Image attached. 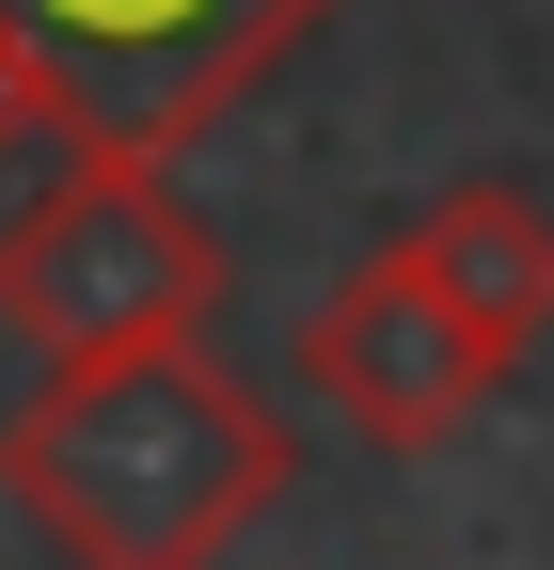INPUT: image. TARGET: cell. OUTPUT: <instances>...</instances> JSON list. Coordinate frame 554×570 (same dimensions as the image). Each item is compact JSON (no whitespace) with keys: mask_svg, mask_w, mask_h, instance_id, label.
<instances>
[{"mask_svg":"<svg viewBox=\"0 0 554 570\" xmlns=\"http://www.w3.org/2000/svg\"><path fill=\"white\" fill-rule=\"evenodd\" d=\"M492 381H507V348L412 269V238H380L365 269H333V302L301 317V396H333V428L365 460H444L492 412Z\"/></svg>","mask_w":554,"mask_h":570,"instance_id":"4","label":"cell"},{"mask_svg":"<svg viewBox=\"0 0 554 570\" xmlns=\"http://www.w3.org/2000/svg\"><path fill=\"white\" fill-rule=\"evenodd\" d=\"M301 491V428L206 333L80 348L0 412V508L63 570H222Z\"/></svg>","mask_w":554,"mask_h":570,"instance_id":"1","label":"cell"},{"mask_svg":"<svg viewBox=\"0 0 554 570\" xmlns=\"http://www.w3.org/2000/svg\"><path fill=\"white\" fill-rule=\"evenodd\" d=\"M412 269H428L444 302L507 348V365L554 333V206H538V190H507V175H459L428 223H412Z\"/></svg>","mask_w":554,"mask_h":570,"instance_id":"5","label":"cell"},{"mask_svg":"<svg viewBox=\"0 0 554 570\" xmlns=\"http://www.w3.org/2000/svg\"><path fill=\"white\" fill-rule=\"evenodd\" d=\"M32 159H63V96L32 80V48L0 32V175H32Z\"/></svg>","mask_w":554,"mask_h":570,"instance_id":"6","label":"cell"},{"mask_svg":"<svg viewBox=\"0 0 554 570\" xmlns=\"http://www.w3.org/2000/svg\"><path fill=\"white\" fill-rule=\"evenodd\" d=\"M222 302V238L175 190V159L127 142H63L48 190L0 223V333L80 365V348H144V333H206Z\"/></svg>","mask_w":554,"mask_h":570,"instance_id":"2","label":"cell"},{"mask_svg":"<svg viewBox=\"0 0 554 570\" xmlns=\"http://www.w3.org/2000/svg\"><path fill=\"white\" fill-rule=\"evenodd\" d=\"M333 17L349 0H0V32L63 96V142H127V159L206 142L254 80H286Z\"/></svg>","mask_w":554,"mask_h":570,"instance_id":"3","label":"cell"}]
</instances>
